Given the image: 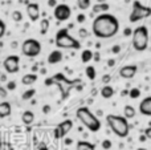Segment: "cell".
<instances>
[{
	"label": "cell",
	"mask_w": 151,
	"mask_h": 150,
	"mask_svg": "<svg viewBox=\"0 0 151 150\" xmlns=\"http://www.w3.org/2000/svg\"><path fill=\"white\" fill-rule=\"evenodd\" d=\"M76 116H77V118L81 121V124L85 128H88V130H90V132L96 133L101 129V121L91 113L88 106H81V108H78L77 112H76Z\"/></svg>",
	"instance_id": "3"
},
{
	"label": "cell",
	"mask_w": 151,
	"mask_h": 150,
	"mask_svg": "<svg viewBox=\"0 0 151 150\" xmlns=\"http://www.w3.org/2000/svg\"><path fill=\"white\" fill-rule=\"evenodd\" d=\"M21 53L27 57H36L41 53V43L36 39H27L21 44Z\"/></svg>",
	"instance_id": "8"
},
{
	"label": "cell",
	"mask_w": 151,
	"mask_h": 150,
	"mask_svg": "<svg viewBox=\"0 0 151 150\" xmlns=\"http://www.w3.org/2000/svg\"><path fill=\"white\" fill-rule=\"evenodd\" d=\"M139 141L145 142V141H146V136H141V137H139Z\"/></svg>",
	"instance_id": "45"
},
{
	"label": "cell",
	"mask_w": 151,
	"mask_h": 150,
	"mask_svg": "<svg viewBox=\"0 0 151 150\" xmlns=\"http://www.w3.org/2000/svg\"><path fill=\"white\" fill-rule=\"evenodd\" d=\"M138 150H147V149H145V148H141V149H138Z\"/></svg>",
	"instance_id": "47"
},
{
	"label": "cell",
	"mask_w": 151,
	"mask_h": 150,
	"mask_svg": "<svg viewBox=\"0 0 151 150\" xmlns=\"http://www.w3.org/2000/svg\"><path fill=\"white\" fill-rule=\"evenodd\" d=\"M36 81H37L36 73H28V74H25V76H23V79H21V82H23L24 85H32Z\"/></svg>",
	"instance_id": "20"
},
{
	"label": "cell",
	"mask_w": 151,
	"mask_h": 150,
	"mask_svg": "<svg viewBox=\"0 0 151 150\" xmlns=\"http://www.w3.org/2000/svg\"><path fill=\"white\" fill-rule=\"evenodd\" d=\"M131 32H133V31H131V29L126 28V29H125V36H129V35H130V33H131Z\"/></svg>",
	"instance_id": "42"
},
{
	"label": "cell",
	"mask_w": 151,
	"mask_h": 150,
	"mask_svg": "<svg viewBox=\"0 0 151 150\" xmlns=\"http://www.w3.org/2000/svg\"><path fill=\"white\" fill-rule=\"evenodd\" d=\"M135 114H137V112H135V109H134V106L126 105L125 108H123V117H125L126 120L134 118V117H135Z\"/></svg>",
	"instance_id": "21"
},
{
	"label": "cell",
	"mask_w": 151,
	"mask_h": 150,
	"mask_svg": "<svg viewBox=\"0 0 151 150\" xmlns=\"http://www.w3.org/2000/svg\"><path fill=\"white\" fill-rule=\"evenodd\" d=\"M118 50H121V48H119V47H118V45H115V47H114V48H113V52H115V53H117V52H118Z\"/></svg>",
	"instance_id": "43"
},
{
	"label": "cell",
	"mask_w": 151,
	"mask_h": 150,
	"mask_svg": "<svg viewBox=\"0 0 151 150\" xmlns=\"http://www.w3.org/2000/svg\"><path fill=\"white\" fill-rule=\"evenodd\" d=\"M91 58H93V52H91L90 49H85L82 50V53H81V60H82V63H89V61H91Z\"/></svg>",
	"instance_id": "23"
},
{
	"label": "cell",
	"mask_w": 151,
	"mask_h": 150,
	"mask_svg": "<svg viewBox=\"0 0 151 150\" xmlns=\"http://www.w3.org/2000/svg\"><path fill=\"white\" fill-rule=\"evenodd\" d=\"M131 33H133V48L138 52H145L149 47V29H147V27H137Z\"/></svg>",
	"instance_id": "4"
},
{
	"label": "cell",
	"mask_w": 151,
	"mask_h": 150,
	"mask_svg": "<svg viewBox=\"0 0 151 150\" xmlns=\"http://www.w3.org/2000/svg\"><path fill=\"white\" fill-rule=\"evenodd\" d=\"M7 89L8 90H15L16 89V82L15 81H9L7 84Z\"/></svg>",
	"instance_id": "33"
},
{
	"label": "cell",
	"mask_w": 151,
	"mask_h": 150,
	"mask_svg": "<svg viewBox=\"0 0 151 150\" xmlns=\"http://www.w3.org/2000/svg\"><path fill=\"white\" fill-rule=\"evenodd\" d=\"M27 15H28L29 20L36 23L40 19V5L37 3H28L27 4Z\"/></svg>",
	"instance_id": "12"
},
{
	"label": "cell",
	"mask_w": 151,
	"mask_h": 150,
	"mask_svg": "<svg viewBox=\"0 0 151 150\" xmlns=\"http://www.w3.org/2000/svg\"><path fill=\"white\" fill-rule=\"evenodd\" d=\"M76 150H96V145L88 141H78Z\"/></svg>",
	"instance_id": "22"
},
{
	"label": "cell",
	"mask_w": 151,
	"mask_h": 150,
	"mask_svg": "<svg viewBox=\"0 0 151 150\" xmlns=\"http://www.w3.org/2000/svg\"><path fill=\"white\" fill-rule=\"evenodd\" d=\"M21 121L25 125H32L35 122V113L31 110H25L21 116Z\"/></svg>",
	"instance_id": "19"
},
{
	"label": "cell",
	"mask_w": 151,
	"mask_h": 150,
	"mask_svg": "<svg viewBox=\"0 0 151 150\" xmlns=\"http://www.w3.org/2000/svg\"><path fill=\"white\" fill-rule=\"evenodd\" d=\"M115 64V60H113V58H110V60H107V65L109 66H113Z\"/></svg>",
	"instance_id": "39"
},
{
	"label": "cell",
	"mask_w": 151,
	"mask_h": 150,
	"mask_svg": "<svg viewBox=\"0 0 151 150\" xmlns=\"http://www.w3.org/2000/svg\"><path fill=\"white\" fill-rule=\"evenodd\" d=\"M5 29H7V27H5V23L0 19V39H3V36L5 35Z\"/></svg>",
	"instance_id": "31"
},
{
	"label": "cell",
	"mask_w": 151,
	"mask_h": 150,
	"mask_svg": "<svg viewBox=\"0 0 151 150\" xmlns=\"http://www.w3.org/2000/svg\"><path fill=\"white\" fill-rule=\"evenodd\" d=\"M137 71H138V66H137V65H125V66H122V68H121L119 76L122 77V79L130 80V79H133V77L137 74Z\"/></svg>",
	"instance_id": "13"
},
{
	"label": "cell",
	"mask_w": 151,
	"mask_h": 150,
	"mask_svg": "<svg viewBox=\"0 0 151 150\" xmlns=\"http://www.w3.org/2000/svg\"><path fill=\"white\" fill-rule=\"evenodd\" d=\"M110 80H111V77H110L109 74H104V77H102V82H104V84H109Z\"/></svg>",
	"instance_id": "34"
},
{
	"label": "cell",
	"mask_w": 151,
	"mask_h": 150,
	"mask_svg": "<svg viewBox=\"0 0 151 150\" xmlns=\"http://www.w3.org/2000/svg\"><path fill=\"white\" fill-rule=\"evenodd\" d=\"M48 4H49V7L55 8L56 5H57V1H56V0H49V1H48Z\"/></svg>",
	"instance_id": "36"
},
{
	"label": "cell",
	"mask_w": 151,
	"mask_h": 150,
	"mask_svg": "<svg viewBox=\"0 0 151 150\" xmlns=\"http://www.w3.org/2000/svg\"><path fill=\"white\" fill-rule=\"evenodd\" d=\"M93 33L96 37L99 39H110L115 36L119 31V21L111 13H99L96 19L93 20Z\"/></svg>",
	"instance_id": "1"
},
{
	"label": "cell",
	"mask_w": 151,
	"mask_h": 150,
	"mask_svg": "<svg viewBox=\"0 0 151 150\" xmlns=\"http://www.w3.org/2000/svg\"><path fill=\"white\" fill-rule=\"evenodd\" d=\"M102 148H104L105 150H109L110 148H111V141H110V140H105L104 142H102Z\"/></svg>",
	"instance_id": "32"
},
{
	"label": "cell",
	"mask_w": 151,
	"mask_h": 150,
	"mask_svg": "<svg viewBox=\"0 0 151 150\" xmlns=\"http://www.w3.org/2000/svg\"><path fill=\"white\" fill-rule=\"evenodd\" d=\"M85 73H86V76H88V79H89V80H94V79H96V76H97V73H96V68H94L93 65H88V66H86Z\"/></svg>",
	"instance_id": "25"
},
{
	"label": "cell",
	"mask_w": 151,
	"mask_h": 150,
	"mask_svg": "<svg viewBox=\"0 0 151 150\" xmlns=\"http://www.w3.org/2000/svg\"><path fill=\"white\" fill-rule=\"evenodd\" d=\"M83 20H85V15H82V13H81V15L77 16V21H78V23H83Z\"/></svg>",
	"instance_id": "35"
},
{
	"label": "cell",
	"mask_w": 151,
	"mask_h": 150,
	"mask_svg": "<svg viewBox=\"0 0 151 150\" xmlns=\"http://www.w3.org/2000/svg\"><path fill=\"white\" fill-rule=\"evenodd\" d=\"M49 29V20L48 19H42L41 20V27H40V33L41 35H45Z\"/></svg>",
	"instance_id": "26"
},
{
	"label": "cell",
	"mask_w": 151,
	"mask_h": 150,
	"mask_svg": "<svg viewBox=\"0 0 151 150\" xmlns=\"http://www.w3.org/2000/svg\"><path fill=\"white\" fill-rule=\"evenodd\" d=\"M72 128H73V121H72V120H65V121L60 122V124L56 126L55 132H53V134H55V138H56V140L64 138L72 130Z\"/></svg>",
	"instance_id": "11"
},
{
	"label": "cell",
	"mask_w": 151,
	"mask_h": 150,
	"mask_svg": "<svg viewBox=\"0 0 151 150\" xmlns=\"http://www.w3.org/2000/svg\"><path fill=\"white\" fill-rule=\"evenodd\" d=\"M3 66H4L7 73H17L20 71V57L16 55H11L8 57H5V60L3 61Z\"/></svg>",
	"instance_id": "9"
},
{
	"label": "cell",
	"mask_w": 151,
	"mask_h": 150,
	"mask_svg": "<svg viewBox=\"0 0 151 150\" xmlns=\"http://www.w3.org/2000/svg\"><path fill=\"white\" fill-rule=\"evenodd\" d=\"M56 45L61 49H80L81 43L69 35L68 29L63 28L56 33Z\"/></svg>",
	"instance_id": "5"
},
{
	"label": "cell",
	"mask_w": 151,
	"mask_h": 150,
	"mask_svg": "<svg viewBox=\"0 0 151 150\" xmlns=\"http://www.w3.org/2000/svg\"><path fill=\"white\" fill-rule=\"evenodd\" d=\"M151 15V8L147 5H143L141 1L138 0H134L133 1V9L130 12L129 16V20L130 23H137V21H141L147 19Z\"/></svg>",
	"instance_id": "7"
},
{
	"label": "cell",
	"mask_w": 151,
	"mask_h": 150,
	"mask_svg": "<svg viewBox=\"0 0 151 150\" xmlns=\"http://www.w3.org/2000/svg\"><path fill=\"white\" fill-rule=\"evenodd\" d=\"M106 122L109 128L113 130L115 136L121 138H125L129 136L130 132V126H129V121L123 116H118V114H107Z\"/></svg>",
	"instance_id": "2"
},
{
	"label": "cell",
	"mask_w": 151,
	"mask_h": 150,
	"mask_svg": "<svg viewBox=\"0 0 151 150\" xmlns=\"http://www.w3.org/2000/svg\"><path fill=\"white\" fill-rule=\"evenodd\" d=\"M106 0H98V3H105Z\"/></svg>",
	"instance_id": "46"
},
{
	"label": "cell",
	"mask_w": 151,
	"mask_h": 150,
	"mask_svg": "<svg viewBox=\"0 0 151 150\" xmlns=\"http://www.w3.org/2000/svg\"><path fill=\"white\" fill-rule=\"evenodd\" d=\"M151 137V129L150 128H147L146 129V138H150Z\"/></svg>",
	"instance_id": "40"
},
{
	"label": "cell",
	"mask_w": 151,
	"mask_h": 150,
	"mask_svg": "<svg viewBox=\"0 0 151 150\" xmlns=\"http://www.w3.org/2000/svg\"><path fill=\"white\" fill-rule=\"evenodd\" d=\"M129 96H130L131 98H138L139 96H141V90H139L138 88H133V89H130V92H129Z\"/></svg>",
	"instance_id": "29"
},
{
	"label": "cell",
	"mask_w": 151,
	"mask_h": 150,
	"mask_svg": "<svg viewBox=\"0 0 151 150\" xmlns=\"http://www.w3.org/2000/svg\"><path fill=\"white\" fill-rule=\"evenodd\" d=\"M53 16L57 21H66L70 19L72 9L68 4H57L53 11Z\"/></svg>",
	"instance_id": "10"
},
{
	"label": "cell",
	"mask_w": 151,
	"mask_h": 150,
	"mask_svg": "<svg viewBox=\"0 0 151 150\" xmlns=\"http://www.w3.org/2000/svg\"><path fill=\"white\" fill-rule=\"evenodd\" d=\"M139 113L143 116H151V97H145L139 104Z\"/></svg>",
	"instance_id": "14"
},
{
	"label": "cell",
	"mask_w": 151,
	"mask_h": 150,
	"mask_svg": "<svg viewBox=\"0 0 151 150\" xmlns=\"http://www.w3.org/2000/svg\"><path fill=\"white\" fill-rule=\"evenodd\" d=\"M35 94H36V90H35V89H29V90H25V92L23 93L21 98H23L24 101H28V100H31Z\"/></svg>",
	"instance_id": "27"
},
{
	"label": "cell",
	"mask_w": 151,
	"mask_h": 150,
	"mask_svg": "<svg viewBox=\"0 0 151 150\" xmlns=\"http://www.w3.org/2000/svg\"><path fill=\"white\" fill-rule=\"evenodd\" d=\"M63 57L64 56H63V52H61V50H58V49L52 50V52L48 55V63H49L50 65H56V64L63 61Z\"/></svg>",
	"instance_id": "15"
},
{
	"label": "cell",
	"mask_w": 151,
	"mask_h": 150,
	"mask_svg": "<svg viewBox=\"0 0 151 150\" xmlns=\"http://www.w3.org/2000/svg\"><path fill=\"white\" fill-rule=\"evenodd\" d=\"M0 97H7V92L4 89H1V88H0Z\"/></svg>",
	"instance_id": "37"
},
{
	"label": "cell",
	"mask_w": 151,
	"mask_h": 150,
	"mask_svg": "<svg viewBox=\"0 0 151 150\" xmlns=\"http://www.w3.org/2000/svg\"><path fill=\"white\" fill-rule=\"evenodd\" d=\"M93 57H94V60H96V61H99V56H98V53H96V55L93 53Z\"/></svg>",
	"instance_id": "44"
},
{
	"label": "cell",
	"mask_w": 151,
	"mask_h": 150,
	"mask_svg": "<svg viewBox=\"0 0 151 150\" xmlns=\"http://www.w3.org/2000/svg\"><path fill=\"white\" fill-rule=\"evenodd\" d=\"M12 113V106L8 101H3L0 102V118H5Z\"/></svg>",
	"instance_id": "16"
},
{
	"label": "cell",
	"mask_w": 151,
	"mask_h": 150,
	"mask_svg": "<svg viewBox=\"0 0 151 150\" xmlns=\"http://www.w3.org/2000/svg\"><path fill=\"white\" fill-rule=\"evenodd\" d=\"M49 110H50V106L49 105H45L44 108H42V112H44V113H48Z\"/></svg>",
	"instance_id": "38"
},
{
	"label": "cell",
	"mask_w": 151,
	"mask_h": 150,
	"mask_svg": "<svg viewBox=\"0 0 151 150\" xmlns=\"http://www.w3.org/2000/svg\"><path fill=\"white\" fill-rule=\"evenodd\" d=\"M78 36H80L81 39H86V37L89 36L88 29H85V28H80V29H78Z\"/></svg>",
	"instance_id": "30"
},
{
	"label": "cell",
	"mask_w": 151,
	"mask_h": 150,
	"mask_svg": "<svg viewBox=\"0 0 151 150\" xmlns=\"http://www.w3.org/2000/svg\"><path fill=\"white\" fill-rule=\"evenodd\" d=\"M50 81H52V85L56 84L60 88L61 97H63V100H65V98H68L72 88H73L74 85H77L78 82H80V80H68L63 73H56L55 76L50 77Z\"/></svg>",
	"instance_id": "6"
},
{
	"label": "cell",
	"mask_w": 151,
	"mask_h": 150,
	"mask_svg": "<svg viewBox=\"0 0 151 150\" xmlns=\"http://www.w3.org/2000/svg\"><path fill=\"white\" fill-rule=\"evenodd\" d=\"M113 96H114V88L110 87L109 84H105L101 89V97L107 100V98H111Z\"/></svg>",
	"instance_id": "18"
},
{
	"label": "cell",
	"mask_w": 151,
	"mask_h": 150,
	"mask_svg": "<svg viewBox=\"0 0 151 150\" xmlns=\"http://www.w3.org/2000/svg\"><path fill=\"white\" fill-rule=\"evenodd\" d=\"M93 13L96 15H99V13H104V12H107L110 9V5L107 3H97L96 5H93Z\"/></svg>",
	"instance_id": "17"
},
{
	"label": "cell",
	"mask_w": 151,
	"mask_h": 150,
	"mask_svg": "<svg viewBox=\"0 0 151 150\" xmlns=\"http://www.w3.org/2000/svg\"><path fill=\"white\" fill-rule=\"evenodd\" d=\"M12 19H13V21H21L23 20V13L20 12V11H13L12 12Z\"/></svg>",
	"instance_id": "28"
},
{
	"label": "cell",
	"mask_w": 151,
	"mask_h": 150,
	"mask_svg": "<svg viewBox=\"0 0 151 150\" xmlns=\"http://www.w3.org/2000/svg\"><path fill=\"white\" fill-rule=\"evenodd\" d=\"M39 150H48V146L44 145V144H41V145L39 146Z\"/></svg>",
	"instance_id": "41"
},
{
	"label": "cell",
	"mask_w": 151,
	"mask_h": 150,
	"mask_svg": "<svg viewBox=\"0 0 151 150\" xmlns=\"http://www.w3.org/2000/svg\"><path fill=\"white\" fill-rule=\"evenodd\" d=\"M91 0H77V7L81 11H86L88 8H90Z\"/></svg>",
	"instance_id": "24"
}]
</instances>
